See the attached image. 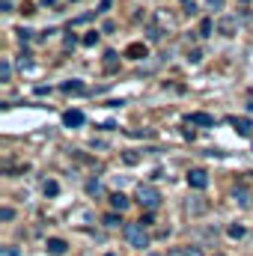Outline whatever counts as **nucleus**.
Masks as SVG:
<instances>
[{
	"label": "nucleus",
	"mask_w": 253,
	"mask_h": 256,
	"mask_svg": "<svg viewBox=\"0 0 253 256\" xmlns=\"http://www.w3.org/2000/svg\"><path fill=\"white\" fill-rule=\"evenodd\" d=\"M126 242L137 250H146L149 248V236L143 230V224H126Z\"/></svg>",
	"instance_id": "nucleus-1"
},
{
	"label": "nucleus",
	"mask_w": 253,
	"mask_h": 256,
	"mask_svg": "<svg viewBox=\"0 0 253 256\" xmlns=\"http://www.w3.org/2000/svg\"><path fill=\"white\" fill-rule=\"evenodd\" d=\"M137 202H140L143 208L155 212V208L161 206V194H158L155 185H137Z\"/></svg>",
	"instance_id": "nucleus-2"
},
{
	"label": "nucleus",
	"mask_w": 253,
	"mask_h": 256,
	"mask_svg": "<svg viewBox=\"0 0 253 256\" xmlns=\"http://www.w3.org/2000/svg\"><path fill=\"white\" fill-rule=\"evenodd\" d=\"M188 185H190V188H196V191H202V188L208 185V173H206L202 167H194V170H188Z\"/></svg>",
	"instance_id": "nucleus-3"
},
{
	"label": "nucleus",
	"mask_w": 253,
	"mask_h": 256,
	"mask_svg": "<svg viewBox=\"0 0 253 256\" xmlns=\"http://www.w3.org/2000/svg\"><path fill=\"white\" fill-rule=\"evenodd\" d=\"M102 68H104L108 74H114V72L120 68V54H116V51H108L104 60H102Z\"/></svg>",
	"instance_id": "nucleus-4"
},
{
	"label": "nucleus",
	"mask_w": 253,
	"mask_h": 256,
	"mask_svg": "<svg viewBox=\"0 0 253 256\" xmlns=\"http://www.w3.org/2000/svg\"><path fill=\"white\" fill-rule=\"evenodd\" d=\"M232 126H236V131H238L242 137H250V134H253V122H250V120H244V116H236V120H232Z\"/></svg>",
	"instance_id": "nucleus-5"
},
{
	"label": "nucleus",
	"mask_w": 253,
	"mask_h": 256,
	"mask_svg": "<svg viewBox=\"0 0 253 256\" xmlns=\"http://www.w3.org/2000/svg\"><path fill=\"white\" fill-rule=\"evenodd\" d=\"M236 18H220L218 21V30H220V36H236Z\"/></svg>",
	"instance_id": "nucleus-6"
},
{
	"label": "nucleus",
	"mask_w": 253,
	"mask_h": 256,
	"mask_svg": "<svg viewBox=\"0 0 253 256\" xmlns=\"http://www.w3.org/2000/svg\"><path fill=\"white\" fill-rule=\"evenodd\" d=\"M188 122H190V126H202V128H208V126H214V116H208V114H190Z\"/></svg>",
	"instance_id": "nucleus-7"
},
{
	"label": "nucleus",
	"mask_w": 253,
	"mask_h": 256,
	"mask_svg": "<svg viewBox=\"0 0 253 256\" xmlns=\"http://www.w3.org/2000/svg\"><path fill=\"white\" fill-rule=\"evenodd\" d=\"M63 122H66L68 128H78V126H84V114H80V110H66Z\"/></svg>",
	"instance_id": "nucleus-8"
},
{
	"label": "nucleus",
	"mask_w": 253,
	"mask_h": 256,
	"mask_svg": "<svg viewBox=\"0 0 253 256\" xmlns=\"http://www.w3.org/2000/svg\"><path fill=\"white\" fill-rule=\"evenodd\" d=\"M66 248H68V244H66L63 238H48V254L63 256V254H66Z\"/></svg>",
	"instance_id": "nucleus-9"
},
{
	"label": "nucleus",
	"mask_w": 253,
	"mask_h": 256,
	"mask_svg": "<svg viewBox=\"0 0 253 256\" xmlns=\"http://www.w3.org/2000/svg\"><path fill=\"white\" fill-rule=\"evenodd\" d=\"M126 57H131V60H140V57H146V45H140V42L128 45V48H126Z\"/></svg>",
	"instance_id": "nucleus-10"
},
{
	"label": "nucleus",
	"mask_w": 253,
	"mask_h": 256,
	"mask_svg": "<svg viewBox=\"0 0 253 256\" xmlns=\"http://www.w3.org/2000/svg\"><path fill=\"white\" fill-rule=\"evenodd\" d=\"M110 206H114L116 212H126L128 208V196L126 194H114V196H110Z\"/></svg>",
	"instance_id": "nucleus-11"
},
{
	"label": "nucleus",
	"mask_w": 253,
	"mask_h": 256,
	"mask_svg": "<svg viewBox=\"0 0 253 256\" xmlns=\"http://www.w3.org/2000/svg\"><path fill=\"white\" fill-rule=\"evenodd\" d=\"M232 200H236L238 206H250V194L244 191V188H236V194H232Z\"/></svg>",
	"instance_id": "nucleus-12"
},
{
	"label": "nucleus",
	"mask_w": 253,
	"mask_h": 256,
	"mask_svg": "<svg viewBox=\"0 0 253 256\" xmlns=\"http://www.w3.org/2000/svg\"><path fill=\"white\" fill-rule=\"evenodd\" d=\"M63 90H66V92H86V86H84L80 80H66Z\"/></svg>",
	"instance_id": "nucleus-13"
},
{
	"label": "nucleus",
	"mask_w": 253,
	"mask_h": 256,
	"mask_svg": "<svg viewBox=\"0 0 253 256\" xmlns=\"http://www.w3.org/2000/svg\"><path fill=\"white\" fill-rule=\"evenodd\" d=\"M9 78H12V66H9V60H3V63H0V80L9 84Z\"/></svg>",
	"instance_id": "nucleus-14"
},
{
	"label": "nucleus",
	"mask_w": 253,
	"mask_h": 256,
	"mask_svg": "<svg viewBox=\"0 0 253 256\" xmlns=\"http://www.w3.org/2000/svg\"><path fill=\"white\" fill-rule=\"evenodd\" d=\"M212 30H214V21H212V18H202V24H200V36H212Z\"/></svg>",
	"instance_id": "nucleus-15"
},
{
	"label": "nucleus",
	"mask_w": 253,
	"mask_h": 256,
	"mask_svg": "<svg viewBox=\"0 0 253 256\" xmlns=\"http://www.w3.org/2000/svg\"><path fill=\"white\" fill-rule=\"evenodd\" d=\"M120 214H122V212H120ZM120 214H116V208H114L110 214H104V226H120V224H122V220H120Z\"/></svg>",
	"instance_id": "nucleus-16"
},
{
	"label": "nucleus",
	"mask_w": 253,
	"mask_h": 256,
	"mask_svg": "<svg viewBox=\"0 0 253 256\" xmlns=\"http://www.w3.org/2000/svg\"><path fill=\"white\" fill-rule=\"evenodd\" d=\"M60 194V185L57 182H45V196H57Z\"/></svg>",
	"instance_id": "nucleus-17"
},
{
	"label": "nucleus",
	"mask_w": 253,
	"mask_h": 256,
	"mask_svg": "<svg viewBox=\"0 0 253 256\" xmlns=\"http://www.w3.org/2000/svg\"><path fill=\"white\" fill-rule=\"evenodd\" d=\"M15 33H18V39H21V42H30V39H33V30H27V27H18Z\"/></svg>",
	"instance_id": "nucleus-18"
},
{
	"label": "nucleus",
	"mask_w": 253,
	"mask_h": 256,
	"mask_svg": "<svg viewBox=\"0 0 253 256\" xmlns=\"http://www.w3.org/2000/svg\"><path fill=\"white\" fill-rule=\"evenodd\" d=\"M242 236H244V226L242 224H232L230 226V238H242Z\"/></svg>",
	"instance_id": "nucleus-19"
},
{
	"label": "nucleus",
	"mask_w": 253,
	"mask_h": 256,
	"mask_svg": "<svg viewBox=\"0 0 253 256\" xmlns=\"http://www.w3.org/2000/svg\"><path fill=\"white\" fill-rule=\"evenodd\" d=\"M86 194L98 196V194H102V182H90V185H86Z\"/></svg>",
	"instance_id": "nucleus-20"
},
{
	"label": "nucleus",
	"mask_w": 253,
	"mask_h": 256,
	"mask_svg": "<svg viewBox=\"0 0 253 256\" xmlns=\"http://www.w3.org/2000/svg\"><path fill=\"white\" fill-rule=\"evenodd\" d=\"M146 36H149V42H158V39H161V30H158V27H149Z\"/></svg>",
	"instance_id": "nucleus-21"
},
{
	"label": "nucleus",
	"mask_w": 253,
	"mask_h": 256,
	"mask_svg": "<svg viewBox=\"0 0 253 256\" xmlns=\"http://www.w3.org/2000/svg\"><path fill=\"white\" fill-rule=\"evenodd\" d=\"M12 218H15V212H12L9 206H3V208H0V220H12Z\"/></svg>",
	"instance_id": "nucleus-22"
},
{
	"label": "nucleus",
	"mask_w": 253,
	"mask_h": 256,
	"mask_svg": "<svg viewBox=\"0 0 253 256\" xmlns=\"http://www.w3.org/2000/svg\"><path fill=\"white\" fill-rule=\"evenodd\" d=\"M96 42H98V33H96V30H92V33H86V36H84V45H96Z\"/></svg>",
	"instance_id": "nucleus-23"
},
{
	"label": "nucleus",
	"mask_w": 253,
	"mask_h": 256,
	"mask_svg": "<svg viewBox=\"0 0 253 256\" xmlns=\"http://www.w3.org/2000/svg\"><path fill=\"white\" fill-rule=\"evenodd\" d=\"M0 256H18V248H12V244H6V248L0 250Z\"/></svg>",
	"instance_id": "nucleus-24"
},
{
	"label": "nucleus",
	"mask_w": 253,
	"mask_h": 256,
	"mask_svg": "<svg viewBox=\"0 0 253 256\" xmlns=\"http://www.w3.org/2000/svg\"><path fill=\"white\" fill-rule=\"evenodd\" d=\"M182 256H202V250H200V248H185Z\"/></svg>",
	"instance_id": "nucleus-25"
},
{
	"label": "nucleus",
	"mask_w": 253,
	"mask_h": 256,
	"mask_svg": "<svg viewBox=\"0 0 253 256\" xmlns=\"http://www.w3.org/2000/svg\"><path fill=\"white\" fill-rule=\"evenodd\" d=\"M0 12H12V0H0Z\"/></svg>",
	"instance_id": "nucleus-26"
},
{
	"label": "nucleus",
	"mask_w": 253,
	"mask_h": 256,
	"mask_svg": "<svg viewBox=\"0 0 253 256\" xmlns=\"http://www.w3.org/2000/svg\"><path fill=\"white\" fill-rule=\"evenodd\" d=\"M188 60H190V63H200V60H202V54H200V51H190Z\"/></svg>",
	"instance_id": "nucleus-27"
},
{
	"label": "nucleus",
	"mask_w": 253,
	"mask_h": 256,
	"mask_svg": "<svg viewBox=\"0 0 253 256\" xmlns=\"http://www.w3.org/2000/svg\"><path fill=\"white\" fill-rule=\"evenodd\" d=\"M126 164H137V155L134 152H126Z\"/></svg>",
	"instance_id": "nucleus-28"
},
{
	"label": "nucleus",
	"mask_w": 253,
	"mask_h": 256,
	"mask_svg": "<svg viewBox=\"0 0 253 256\" xmlns=\"http://www.w3.org/2000/svg\"><path fill=\"white\" fill-rule=\"evenodd\" d=\"M208 6H212V9H220V6H224V0H208Z\"/></svg>",
	"instance_id": "nucleus-29"
},
{
	"label": "nucleus",
	"mask_w": 253,
	"mask_h": 256,
	"mask_svg": "<svg viewBox=\"0 0 253 256\" xmlns=\"http://www.w3.org/2000/svg\"><path fill=\"white\" fill-rule=\"evenodd\" d=\"M104 256H120V254H104Z\"/></svg>",
	"instance_id": "nucleus-30"
},
{
	"label": "nucleus",
	"mask_w": 253,
	"mask_h": 256,
	"mask_svg": "<svg viewBox=\"0 0 253 256\" xmlns=\"http://www.w3.org/2000/svg\"><path fill=\"white\" fill-rule=\"evenodd\" d=\"M238 3H248V0H238Z\"/></svg>",
	"instance_id": "nucleus-31"
},
{
	"label": "nucleus",
	"mask_w": 253,
	"mask_h": 256,
	"mask_svg": "<svg viewBox=\"0 0 253 256\" xmlns=\"http://www.w3.org/2000/svg\"><path fill=\"white\" fill-rule=\"evenodd\" d=\"M149 256H155V254H149Z\"/></svg>",
	"instance_id": "nucleus-32"
},
{
	"label": "nucleus",
	"mask_w": 253,
	"mask_h": 256,
	"mask_svg": "<svg viewBox=\"0 0 253 256\" xmlns=\"http://www.w3.org/2000/svg\"><path fill=\"white\" fill-rule=\"evenodd\" d=\"M218 256H224V254H218Z\"/></svg>",
	"instance_id": "nucleus-33"
},
{
	"label": "nucleus",
	"mask_w": 253,
	"mask_h": 256,
	"mask_svg": "<svg viewBox=\"0 0 253 256\" xmlns=\"http://www.w3.org/2000/svg\"><path fill=\"white\" fill-rule=\"evenodd\" d=\"M185 3H188V0H185Z\"/></svg>",
	"instance_id": "nucleus-34"
}]
</instances>
